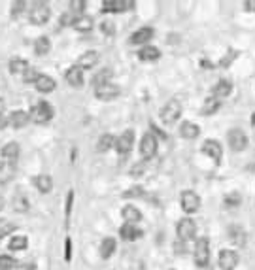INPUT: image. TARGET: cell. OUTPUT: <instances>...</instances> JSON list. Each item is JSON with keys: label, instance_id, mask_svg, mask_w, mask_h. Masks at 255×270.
<instances>
[{"label": "cell", "instance_id": "cell-46", "mask_svg": "<svg viewBox=\"0 0 255 270\" xmlns=\"http://www.w3.org/2000/svg\"><path fill=\"white\" fill-rule=\"evenodd\" d=\"M70 257H72V242H70V238H66V242H64V259L70 261Z\"/></svg>", "mask_w": 255, "mask_h": 270}, {"label": "cell", "instance_id": "cell-26", "mask_svg": "<svg viewBox=\"0 0 255 270\" xmlns=\"http://www.w3.org/2000/svg\"><path fill=\"white\" fill-rule=\"evenodd\" d=\"M19 151H21V150H19L17 142H8V144L2 148V151H0V153H2L4 161H10V163H13V161L19 157Z\"/></svg>", "mask_w": 255, "mask_h": 270}, {"label": "cell", "instance_id": "cell-29", "mask_svg": "<svg viewBox=\"0 0 255 270\" xmlns=\"http://www.w3.org/2000/svg\"><path fill=\"white\" fill-rule=\"evenodd\" d=\"M121 215H123V219L127 221V223H131V225H134V223H138V221L142 219L140 210L134 208V206H125L123 212H121Z\"/></svg>", "mask_w": 255, "mask_h": 270}, {"label": "cell", "instance_id": "cell-19", "mask_svg": "<svg viewBox=\"0 0 255 270\" xmlns=\"http://www.w3.org/2000/svg\"><path fill=\"white\" fill-rule=\"evenodd\" d=\"M72 27H74L78 32H89V31H93L95 21H93V17H89V15H83V13H81V15H76L74 17Z\"/></svg>", "mask_w": 255, "mask_h": 270}, {"label": "cell", "instance_id": "cell-52", "mask_svg": "<svg viewBox=\"0 0 255 270\" xmlns=\"http://www.w3.org/2000/svg\"><path fill=\"white\" fill-rule=\"evenodd\" d=\"M251 125H253V129H255V112H253V115H251Z\"/></svg>", "mask_w": 255, "mask_h": 270}, {"label": "cell", "instance_id": "cell-23", "mask_svg": "<svg viewBox=\"0 0 255 270\" xmlns=\"http://www.w3.org/2000/svg\"><path fill=\"white\" fill-rule=\"evenodd\" d=\"M200 134V127L191 123V121H183L180 127V136L186 140H195Z\"/></svg>", "mask_w": 255, "mask_h": 270}, {"label": "cell", "instance_id": "cell-20", "mask_svg": "<svg viewBox=\"0 0 255 270\" xmlns=\"http://www.w3.org/2000/svg\"><path fill=\"white\" fill-rule=\"evenodd\" d=\"M233 93V85H230V82H227V80H219L214 87H212V96L214 99H227L229 94Z\"/></svg>", "mask_w": 255, "mask_h": 270}, {"label": "cell", "instance_id": "cell-40", "mask_svg": "<svg viewBox=\"0 0 255 270\" xmlns=\"http://www.w3.org/2000/svg\"><path fill=\"white\" fill-rule=\"evenodd\" d=\"M68 6H70V12L80 13V12H83V10H85V2H83V0H72ZM80 15H81V13H80Z\"/></svg>", "mask_w": 255, "mask_h": 270}, {"label": "cell", "instance_id": "cell-45", "mask_svg": "<svg viewBox=\"0 0 255 270\" xmlns=\"http://www.w3.org/2000/svg\"><path fill=\"white\" fill-rule=\"evenodd\" d=\"M140 195H142V189L140 187H132V189H129L127 193H123L125 199H132V197H140Z\"/></svg>", "mask_w": 255, "mask_h": 270}, {"label": "cell", "instance_id": "cell-31", "mask_svg": "<svg viewBox=\"0 0 255 270\" xmlns=\"http://www.w3.org/2000/svg\"><path fill=\"white\" fill-rule=\"evenodd\" d=\"M115 238H104L102 240V244H100V257L102 259H108V257H112L113 252H115Z\"/></svg>", "mask_w": 255, "mask_h": 270}, {"label": "cell", "instance_id": "cell-12", "mask_svg": "<svg viewBox=\"0 0 255 270\" xmlns=\"http://www.w3.org/2000/svg\"><path fill=\"white\" fill-rule=\"evenodd\" d=\"M218 263L221 270H235L238 264V253L233 252V250H221Z\"/></svg>", "mask_w": 255, "mask_h": 270}, {"label": "cell", "instance_id": "cell-22", "mask_svg": "<svg viewBox=\"0 0 255 270\" xmlns=\"http://www.w3.org/2000/svg\"><path fill=\"white\" fill-rule=\"evenodd\" d=\"M97 63H99V53H97V51H85V53L78 59V64H76V66H80L81 70H89V68H93V66H97Z\"/></svg>", "mask_w": 255, "mask_h": 270}, {"label": "cell", "instance_id": "cell-17", "mask_svg": "<svg viewBox=\"0 0 255 270\" xmlns=\"http://www.w3.org/2000/svg\"><path fill=\"white\" fill-rule=\"evenodd\" d=\"M64 80L72 85V87H81L83 85V70L80 68V66H70L68 70H66V74H64Z\"/></svg>", "mask_w": 255, "mask_h": 270}, {"label": "cell", "instance_id": "cell-30", "mask_svg": "<svg viewBox=\"0 0 255 270\" xmlns=\"http://www.w3.org/2000/svg\"><path fill=\"white\" fill-rule=\"evenodd\" d=\"M229 238H230V242H235L237 246L246 244V233H244L242 227H238V225H233L229 229Z\"/></svg>", "mask_w": 255, "mask_h": 270}, {"label": "cell", "instance_id": "cell-6", "mask_svg": "<svg viewBox=\"0 0 255 270\" xmlns=\"http://www.w3.org/2000/svg\"><path fill=\"white\" fill-rule=\"evenodd\" d=\"M176 234H178L180 242H189V240H193L195 234H197V225H195V221L191 219V217L180 219L178 221V227H176Z\"/></svg>", "mask_w": 255, "mask_h": 270}, {"label": "cell", "instance_id": "cell-32", "mask_svg": "<svg viewBox=\"0 0 255 270\" xmlns=\"http://www.w3.org/2000/svg\"><path fill=\"white\" fill-rule=\"evenodd\" d=\"M219 106H221V102H219L218 99L210 96V99H206L204 104H202V108H200V115H212V113L218 112Z\"/></svg>", "mask_w": 255, "mask_h": 270}, {"label": "cell", "instance_id": "cell-39", "mask_svg": "<svg viewBox=\"0 0 255 270\" xmlns=\"http://www.w3.org/2000/svg\"><path fill=\"white\" fill-rule=\"evenodd\" d=\"M100 31L104 32L106 36H113V34H115V25H113V21H102V23H100Z\"/></svg>", "mask_w": 255, "mask_h": 270}, {"label": "cell", "instance_id": "cell-1", "mask_svg": "<svg viewBox=\"0 0 255 270\" xmlns=\"http://www.w3.org/2000/svg\"><path fill=\"white\" fill-rule=\"evenodd\" d=\"M53 115H55V110H53V106H51L50 102H45V101L36 102V104L31 108V112H29L31 121H34L38 125L50 123V121L53 119Z\"/></svg>", "mask_w": 255, "mask_h": 270}, {"label": "cell", "instance_id": "cell-36", "mask_svg": "<svg viewBox=\"0 0 255 270\" xmlns=\"http://www.w3.org/2000/svg\"><path fill=\"white\" fill-rule=\"evenodd\" d=\"M13 210L15 212H27L29 210V201H27V197L23 193H17V195L13 197Z\"/></svg>", "mask_w": 255, "mask_h": 270}, {"label": "cell", "instance_id": "cell-51", "mask_svg": "<svg viewBox=\"0 0 255 270\" xmlns=\"http://www.w3.org/2000/svg\"><path fill=\"white\" fill-rule=\"evenodd\" d=\"M2 208H4V199L0 197V210H2Z\"/></svg>", "mask_w": 255, "mask_h": 270}, {"label": "cell", "instance_id": "cell-33", "mask_svg": "<svg viewBox=\"0 0 255 270\" xmlns=\"http://www.w3.org/2000/svg\"><path fill=\"white\" fill-rule=\"evenodd\" d=\"M50 50H51V42L48 36H40L36 42H34V53H36V55H40V57L48 55Z\"/></svg>", "mask_w": 255, "mask_h": 270}, {"label": "cell", "instance_id": "cell-5", "mask_svg": "<svg viewBox=\"0 0 255 270\" xmlns=\"http://www.w3.org/2000/svg\"><path fill=\"white\" fill-rule=\"evenodd\" d=\"M195 263L200 268H204L206 264L210 263V242H208L206 236L199 238L197 244H195Z\"/></svg>", "mask_w": 255, "mask_h": 270}, {"label": "cell", "instance_id": "cell-43", "mask_svg": "<svg viewBox=\"0 0 255 270\" xmlns=\"http://www.w3.org/2000/svg\"><path fill=\"white\" fill-rule=\"evenodd\" d=\"M25 2H13V6H12V15L13 17H17V15H21L23 13V10H25Z\"/></svg>", "mask_w": 255, "mask_h": 270}, {"label": "cell", "instance_id": "cell-7", "mask_svg": "<svg viewBox=\"0 0 255 270\" xmlns=\"http://www.w3.org/2000/svg\"><path fill=\"white\" fill-rule=\"evenodd\" d=\"M181 115V104L178 101H168L161 110V121L167 125H172Z\"/></svg>", "mask_w": 255, "mask_h": 270}, {"label": "cell", "instance_id": "cell-3", "mask_svg": "<svg viewBox=\"0 0 255 270\" xmlns=\"http://www.w3.org/2000/svg\"><path fill=\"white\" fill-rule=\"evenodd\" d=\"M157 145H159V142H157L155 134L153 132H146L142 140H140V155H142L144 161H150V159L155 157Z\"/></svg>", "mask_w": 255, "mask_h": 270}, {"label": "cell", "instance_id": "cell-10", "mask_svg": "<svg viewBox=\"0 0 255 270\" xmlns=\"http://www.w3.org/2000/svg\"><path fill=\"white\" fill-rule=\"evenodd\" d=\"M119 94H121V87L115 85V83H106L102 87L95 89V96L102 102H110L113 99H118Z\"/></svg>", "mask_w": 255, "mask_h": 270}, {"label": "cell", "instance_id": "cell-11", "mask_svg": "<svg viewBox=\"0 0 255 270\" xmlns=\"http://www.w3.org/2000/svg\"><path fill=\"white\" fill-rule=\"evenodd\" d=\"M202 153L208 155L216 164H219V161L223 157V148H221L218 140H206L204 144H202Z\"/></svg>", "mask_w": 255, "mask_h": 270}, {"label": "cell", "instance_id": "cell-48", "mask_svg": "<svg viewBox=\"0 0 255 270\" xmlns=\"http://www.w3.org/2000/svg\"><path fill=\"white\" fill-rule=\"evenodd\" d=\"M142 172H144V163H142V164H136V166L132 168V174H134V176H136V174H138V176H140Z\"/></svg>", "mask_w": 255, "mask_h": 270}, {"label": "cell", "instance_id": "cell-50", "mask_svg": "<svg viewBox=\"0 0 255 270\" xmlns=\"http://www.w3.org/2000/svg\"><path fill=\"white\" fill-rule=\"evenodd\" d=\"M2 112H4V101L0 99V115H2Z\"/></svg>", "mask_w": 255, "mask_h": 270}, {"label": "cell", "instance_id": "cell-25", "mask_svg": "<svg viewBox=\"0 0 255 270\" xmlns=\"http://www.w3.org/2000/svg\"><path fill=\"white\" fill-rule=\"evenodd\" d=\"M112 78H113V72L112 70H108V68H104V70H100V72H97V74L93 76V87L95 89H99V87H102V85H106V83H112Z\"/></svg>", "mask_w": 255, "mask_h": 270}, {"label": "cell", "instance_id": "cell-44", "mask_svg": "<svg viewBox=\"0 0 255 270\" xmlns=\"http://www.w3.org/2000/svg\"><path fill=\"white\" fill-rule=\"evenodd\" d=\"M13 231H15V225H10V223H8V225H4L2 229H0V240L6 238L8 234H12Z\"/></svg>", "mask_w": 255, "mask_h": 270}, {"label": "cell", "instance_id": "cell-47", "mask_svg": "<svg viewBox=\"0 0 255 270\" xmlns=\"http://www.w3.org/2000/svg\"><path fill=\"white\" fill-rule=\"evenodd\" d=\"M244 8H246L248 12H255V0H248V2H244Z\"/></svg>", "mask_w": 255, "mask_h": 270}, {"label": "cell", "instance_id": "cell-8", "mask_svg": "<svg viewBox=\"0 0 255 270\" xmlns=\"http://www.w3.org/2000/svg\"><path fill=\"white\" fill-rule=\"evenodd\" d=\"M227 142H229V148L233 151H244L248 148V136L242 129H230L229 134H227Z\"/></svg>", "mask_w": 255, "mask_h": 270}, {"label": "cell", "instance_id": "cell-9", "mask_svg": "<svg viewBox=\"0 0 255 270\" xmlns=\"http://www.w3.org/2000/svg\"><path fill=\"white\" fill-rule=\"evenodd\" d=\"M180 204L186 214H195L200 208V197L195 191H183L180 197Z\"/></svg>", "mask_w": 255, "mask_h": 270}, {"label": "cell", "instance_id": "cell-41", "mask_svg": "<svg viewBox=\"0 0 255 270\" xmlns=\"http://www.w3.org/2000/svg\"><path fill=\"white\" fill-rule=\"evenodd\" d=\"M240 201H242V199H240V195H238V193H230V195L225 199V202H227V206H229V208L238 206V204H240Z\"/></svg>", "mask_w": 255, "mask_h": 270}, {"label": "cell", "instance_id": "cell-24", "mask_svg": "<svg viewBox=\"0 0 255 270\" xmlns=\"http://www.w3.org/2000/svg\"><path fill=\"white\" fill-rule=\"evenodd\" d=\"M119 236L127 242H132V240H136L142 236V231H138L136 225H131V223H125L121 229H119Z\"/></svg>", "mask_w": 255, "mask_h": 270}, {"label": "cell", "instance_id": "cell-15", "mask_svg": "<svg viewBox=\"0 0 255 270\" xmlns=\"http://www.w3.org/2000/svg\"><path fill=\"white\" fill-rule=\"evenodd\" d=\"M134 6V2H123V0H106L102 2V12H110V13H121L125 10Z\"/></svg>", "mask_w": 255, "mask_h": 270}, {"label": "cell", "instance_id": "cell-28", "mask_svg": "<svg viewBox=\"0 0 255 270\" xmlns=\"http://www.w3.org/2000/svg\"><path fill=\"white\" fill-rule=\"evenodd\" d=\"M113 144H115V136L110 134V132H106V134H102L99 138V142H97V151H99V153H104V151L112 150Z\"/></svg>", "mask_w": 255, "mask_h": 270}, {"label": "cell", "instance_id": "cell-37", "mask_svg": "<svg viewBox=\"0 0 255 270\" xmlns=\"http://www.w3.org/2000/svg\"><path fill=\"white\" fill-rule=\"evenodd\" d=\"M17 266V261L10 255H0V270H13Z\"/></svg>", "mask_w": 255, "mask_h": 270}, {"label": "cell", "instance_id": "cell-13", "mask_svg": "<svg viewBox=\"0 0 255 270\" xmlns=\"http://www.w3.org/2000/svg\"><path fill=\"white\" fill-rule=\"evenodd\" d=\"M153 34H155V31H153L151 27H142V29H138L136 32H132V36L129 42H131L132 45H144L153 38Z\"/></svg>", "mask_w": 255, "mask_h": 270}, {"label": "cell", "instance_id": "cell-16", "mask_svg": "<svg viewBox=\"0 0 255 270\" xmlns=\"http://www.w3.org/2000/svg\"><path fill=\"white\" fill-rule=\"evenodd\" d=\"M29 113L25 110H15V112L10 113V117H8V125H12L13 129H23L25 125H29Z\"/></svg>", "mask_w": 255, "mask_h": 270}, {"label": "cell", "instance_id": "cell-2", "mask_svg": "<svg viewBox=\"0 0 255 270\" xmlns=\"http://www.w3.org/2000/svg\"><path fill=\"white\" fill-rule=\"evenodd\" d=\"M51 17V10L45 2H34L29 12V19L32 25H45Z\"/></svg>", "mask_w": 255, "mask_h": 270}, {"label": "cell", "instance_id": "cell-35", "mask_svg": "<svg viewBox=\"0 0 255 270\" xmlns=\"http://www.w3.org/2000/svg\"><path fill=\"white\" fill-rule=\"evenodd\" d=\"M27 246H29L27 236H12L8 248H10L12 252H21V250H27Z\"/></svg>", "mask_w": 255, "mask_h": 270}, {"label": "cell", "instance_id": "cell-18", "mask_svg": "<svg viewBox=\"0 0 255 270\" xmlns=\"http://www.w3.org/2000/svg\"><path fill=\"white\" fill-rule=\"evenodd\" d=\"M138 57H140V61H144V63H155V61H159V57H161V51L155 45H144L142 50L138 51Z\"/></svg>", "mask_w": 255, "mask_h": 270}, {"label": "cell", "instance_id": "cell-49", "mask_svg": "<svg viewBox=\"0 0 255 270\" xmlns=\"http://www.w3.org/2000/svg\"><path fill=\"white\" fill-rule=\"evenodd\" d=\"M6 125H8V117H2V115H0V129H4Z\"/></svg>", "mask_w": 255, "mask_h": 270}, {"label": "cell", "instance_id": "cell-38", "mask_svg": "<svg viewBox=\"0 0 255 270\" xmlns=\"http://www.w3.org/2000/svg\"><path fill=\"white\" fill-rule=\"evenodd\" d=\"M38 76H40V72H38L36 68H31V66H29V68H27V72L23 74V82H25V83H34V82H36Z\"/></svg>", "mask_w": 255, "mask_h": 270}, {"label": "cell", "instance_id": "cell-21", "mask_svg": "<svg viewBox=\"0 0 255 270\" xmlns=\"http://www.w3.org/2000/svg\"><path fill=\"white\" fill-rule=\"evenodd\" d=\"M13 176H15V163L0 161V185H6L8 182H12Z\"/></svg>", "mask_w": 255, "mask_h": 270}, {"label": "cell", "instance_id": "cell-14", "mask_svg": "<svg viewBox=\"0 0 255 270\" xmlns=\"http://www.w3.org/2000/svg\"><path fill=\"white\" fill-rule=\"evenodd\" d=\"M34 87H36L38 93L48 94V93H53V91H55L57 83H55V80H53L51 76L40 74V76L36 78V82H34Z\"/></svg>", "mask_w": 255, "mask_h": 270}, {"label": "cell", "instance_id": "cell-34", "mask_svg": "<svg viewBox=\"0 0 255 270\" xmlns=\"http://www.w3.org/2000/svg\"><path fill=\"white\" fill-rule=\"evenodd\" d=\"M10 72L12 74H25L27 68H29V63H27L25 59H19V57H15V59H12L10 61Z\"/></svg>", "mask_w": 255, "mask_h": 270}, {"label": "cell", "instance_id": "cell-4", "mask_svg": "<svg viewBox=\"0 0 255 270\" xmlns=\"http://www.w3.org/2000/svg\"><path fill=\"white\" fill-rule=\"evenodd\" d=\"M132 145H134V131L127 129V131L121 132L118 138H115L113 148H115V151H118L121 157H125V155H129L132 151Z\"/></svg>", "mask_w": 255, "mask_h": 270}, {"label": "cell", "instance_id": "cell-42", "mask_svg": "<svg viewBox=\"0 0 255 270\" xmlns=\"http://www.w3.org/2000/svg\"><path fill=\"white\" fill-rule=\"evenodd\" d=\"M72 202H74V191H68V195H66V208H64V212H66V221H68L70 212H72Z\"/></svg>", "mask_w": 255, "mask_h": 270}, {"label": "cell", "instance_id": "cell-27", "mask_svg": "<svg viewBox=\"0 0 255 270\" xmlns=\"http://www.w3.org/2000/svg\"><path fill=\"white\" fill-rule=\"evenodd\" d=\"M34 185H36V189L40 191V193H50L51 189H53V180H51V176H48V174H40V176L34 178Z\"/></svg>", "mask_w": 255, "mask_h": 270}]
</instances>
